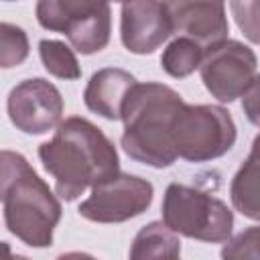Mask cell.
Returning a JSON list of instances; mask_svg holds the SVG:
<instances>
[{"label":"cell","mask_w":260,"mask_h":260,"mask_svg":"<svg viewBox=\"0 0 260 260\" xmlns=\"http://www.w3.org/2000/svg\"><path fill=\"white\" fill-rule=\"evenodd\" d=\"M162 221L179 236L225 244L234 232V213L217 197L203 189L171 183L162 197Z\"/></svg>","instance_id":"277c9868"},{"label":"cell","mask_w":260,"mask_h":260,"mask_svg":"<svg viewBox=\"0 0 260 260\" xmlns=\"http://www.w3.org/2000/svg\"><path fill=\"white\" fill-rule=\"evenodd\" d=\"M106 6H110V0H39L37 20L47 30L67 35Z\"/></svg>","instance_id":"4fadbf2b"},{"label":"cell","mask_w":260,"mask_h":260,"mask_svg":"<svg viewBox=\"0 0 260 260\" xmlns=\"http://www.w3.org/2000/svg\"><path fill=\"white\" fill-rule=\"evenodd\" d=\"M230 8L244 37L260 45V0H230Z\"/></svg>","instance_id":"d6986e66"},{"label":"cell","mask_w":260,"mask_h":260,"mask_svg":"<svg viewBox=\"0 0 260 260\" xmlns=\"http://www.w3.org/2000/svg\"><path fill=\"white\" fill-rule=\"evenodd\" d=\"M181 256V240L179 234L173 232L165 221H150L138 230L130 246V258H179Z\"/></svg>","instance_id":"5bb4252c"},{"label":"cell","mask_w":260,"mask_h":260,"mask_svg":"<svg viewBox=\"0 0 260 260\" xmlns=\"http://www.w3.org/2000/svg\"><path fill=\"white\" fill-rule=\"evenodd\" d=\"M236 136L234 118L221 106L183 104L173 120L177 154L189 162H209L228 154Z\"/></svg>","instance_id":"5b68a950"},{"label":"cell","mask_w":260,"mask_h":260,"mask_svg":"<svg viewBox=\"0 0 260 260\" xmlns=\"http://www.w3.org/2000/svg\"><path fill=\"white\" fill-rule=\"evenodd\" d=\"M177 35L197 41L209 49L228 39L230 24L225 0H162Z\"/></svg>","instance_id":"30bf717a"},{"label":"cell","mask_w":260,"mask_h":260,"mask_svg":"<svg viewBox=\"0 0 260 260\" xmlns=\"http://www.w3.org/2000/svg\"><path fill=\"white\" fill-rule=\"evenodd\" d=\"M256 53L248 45L225 39L205 49L199 73L211 98L221 104H232L242 98V93L256 75Z\"/></svg>","instance_id":"52a82bcc"},{"label":"cell","mask_w":260,"mask_h":260,"mask_svg":"<svg viewBox=\"0 0 260 260\" xmlns=\"http://www.w3.org/2000/svg\"><path fill=\"white\" fill-rule=\"evenodd\" d=\"M39 55L43 61V67L59 79H79L81 67L79 61L69 45L55 39H43L39 43Z\"/></svg>","instance_id":"2e32d148"},{"label":"cell","mask_w":260,"mask_h":260,"mask_svg":"<svg viewBox=\"0 0 260 260\" xmlns=\"http://www.w3.org/2000/svg\"><path fill=\"white\" fill-rule=\"evenodd\" d=\"M154 197V187L150 181L118 173L112 179L91 187V193L85 201L79 203L77 213L95 223H122L142 215Z\"/></svg>","instance_id":"8992f818"},{"label":"cell","mask_w":260,"mask_h":260,"mask_svg":"<svg viewBox=\"0 0 260 260\" xmlns=\"http://www.w3.org/2000/svg\"><path fill=\"white\" fill-rule=\"evenodd\" d=\"M230 199L234 209L244 217L260 221V132L252 142L250 154L232 179Z\"/></svg>","instance_id":"7c38bea8"},{"label":"cell","mask_w":260,"mask_h":260,"mask_svg":"<svg viewBox=\"0 0 260 260\" xmlns=\"http://www.w3.org/2000/svg\"><path fill=\"white\" fill-rule=\"evenodd\" d=\"M219 254L228 260H260V223L230 238Z\"/></svg>","instance_id":"ac0fdd59"},{"label":"cell","mask_w":260,"mask_h":260,"mask_svg":"<svg viewBox=\"0 0 260 260\" xmlns=\"http://www.w3.org/2000/svg\"><path fill=\"white\" fill-rule=\"evenodd\" d=\"M43 169L55 179V193L63 201H75L120 173V156L114 142L93 122L69 116L55 128L51 140L39 146Z\"/></svg>","instance_id":"6da1fadb"},{"label":"cell","mask_w":260,"mask_h":260,"mask_svg":"<svg viewBox=\"0 0 260 260\" xmlns=\"http://www.w3.org/2000/svg\"><path fill=\"white\" fill-rule=\"evenodd\" d=\"M114 2H122V4H124V2H128V0H114Z\"/></svg>","instance_id":"44dd1931"},{"label":"cell","mask_w":260,"mask_h":260,"mask_svg":"<svg viewBox=\"0 0 260 260\" xmlns=\"http://www.w3.org/2000/svg\"><path fill=\"white\" fill-rule=\"evenodd\" d=\"M242 110L248 122L260 128V73L254 75V79L242 93Z\"/></svg>","instance_id":"ffe728a7"},{"label":"cell","mask_w":260,"mask_h":260,"mask_svg":"<svg viewBox=\"0 0 260 260\" xmlns=\"http://www.w3.org/2000/svg\"><path fill=\"white\" fill-rule=\"evenodd\" d=\"M65 104L61 91L43 77H30L14 85L6 100V112L16 130L45 134L61 124Z\"/></svg>","instance_id":"ba28073f"},{"label":"cell","mask_w":260,"mask_h":260,"mask_svg":"<svg viewBox=\"0 0 260 260\" xmlns=\"http://www.w3.org/2000/svg\"><path fill=\"white\" fill-rule=\"evenodd\" d=\"M203 53H205V49L197 41L179 35L165 47V51L160 55V67L167 75H171L175 79H183V77L191 75L195 69H199V65L203 61Z\"/></svg>","instance_id":"9a60e30c"},{"label":"cell","mask_w":260,"mask_h":260,"mask_svg":"<svg viewBox=\"0 0 260 260\" xmlns=\"http://www.w3.org/2000/svg\"><path fill=\"white\" fill-rule=\"evenodd\" d=\"M4 2H16V0H4Z\"/></svg>","instance_id":"7402d4cb"},{"label":"cell","mask_w":260,"mask_h":260,"mask_svg":"<svg viewBox=\"0 0 260 260\" xmlns=\"http://www.w3.org/2000/svg\"><path fill=\"white\" fill-rule=\"evenodd\" d=\"M185 104L179 91L165 83H136L122 108V150L136 162L167 169L179 154L173 140V120Z\"/></svg>","instance_id":"3957f363"},{"label":"cell","mask_w":260,"mask_h":260,"mask_svg":"<svg viewBox=\"0 0 260 260\" xmlns=\"http://www.w3.org/2000/svg\"><path fill=\"white\" fill-rule=\"evenodd\" d=\"M136 77L120 67H104L98 69L85 89H83V104L89 112L106 118V120H122V108L136 85Z\"/></svg>","instance_id":"8fae6325"},{"label":"cell","mask_w":260,"mask_h":260,"mask_svg":"<svg viewBox=\"0 0 260 260\" xmlns=\"http://www.w3.org/2000/svg\"><path fill=\"white\" fill-rule=\"evenodd\" d=\"M28 57V37L26 32L10 22L0 24V67L10 69L24 63Z\"/></svg>","instance_id":"e0dca14e"},{"label":"cell","mask_w":260,"mask_h":260,"mask_svg":"<svg viewBox=\"0 0 260 260\" xmlns=\"http://www.w3.org/2000/svg\"><path fill=\"white\" fill-rule=\"evenodd\" d=\"M173 32V22L162 0H128L122 4L120 39L126 51L150 55Z\"/></svg>","instance_id":"9c48e42d"},{"label":"cell","mask_w":260,"mask_h":260,"mask_svg":"<svg viewBox=\"0 0 260 260\" xmlns=\"http://www.w3.org/2000/svg\"><path fill=\"white\" fill-rule=\"evenodd\" d=\"M0 199L6 230L30 248H49L61 203L30 162L14 150L0 154Z\"/></svg>","instance_id":"7a4b0ae2"}]
</instances>
